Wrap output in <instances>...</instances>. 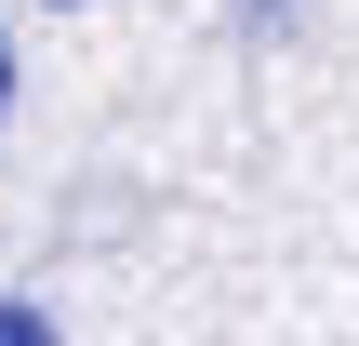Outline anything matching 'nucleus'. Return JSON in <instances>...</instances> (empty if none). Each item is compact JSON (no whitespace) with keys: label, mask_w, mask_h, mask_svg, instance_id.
I'll return each mask as SVG.
<instances>
[{"label":"nucleus","mask_w":359,"mask_h":346,"mask_svg":"<svg viewBox=\"0 0 359 346\" xmlns=\"http://www.w3.org/2000/svg\"><path fill=\"white\" fill-rule=\"evenodd\" d=\"M0 346H53V320L40 307H0Z\"/></svg>","instance_id":"f257e3e1"},{"label":"nucleus","mask_w":359,"mask_h":346,"mask_svg":"<svg viewBox=\"0 0 359 346\" xmlns=\"http://www.w3.org/2000/svg\"><path fill=\"white\" fill-rule=\"evenodd\" d=\"M0 107H13V40H0Z\"/></svg>","instance_id":"f03ea898"},{"label":"nucleus","mask_w":359,"mask_h":346,"mask_svg":"<svg viewBox=\"0 0 359 346\" xmlns=\"http://www.w3.org/2000/svg\"><path fill=\"white\" fill-rule=\"evenodd\" d=\"M253 13H293V0H253Z\"/></svg>","instance_id":"7ed1b4c3"}]
</instances>
